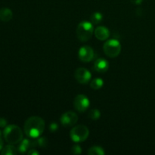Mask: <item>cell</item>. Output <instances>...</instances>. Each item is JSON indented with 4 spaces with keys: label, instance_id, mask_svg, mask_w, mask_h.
<instances>
[{
    "label": "cell",
    "instance_id": "1",
    "mask_svg": "<svg viewBox=\"0 0 155 155\" xmlns=\"http://www.w3.org/2000/svg\"><path fill=\"white\" fill-rule=\"evenodd\" d=\"M45 121L42 118L37 116L29 117L25 121L24 130L27 137L37 139L43 133L45 130Z\"/></svg>",
    "mask_w": 155,
    "mask_h": 155
},
{
    "label": "cell",
    "instance_id": "15",
    "mask_svg": "<svg viewBox=\"0 0 155 155\" xmlns=\"http://www.w3.org/2000/svg\"><path fill=\"white\" fill-rule=\"evenodd\" d=\"M88 154L90 155H104L105 154L104 149L101 147L98 146V145H95L92 146L88 150Z\"/></svg>",
    "mask_w": 155,
    "mask_h": 155
},
{
    "label": "cell",
    "instance_id": "9",
    "mask_svg": "<svg viewBox=\"0 0 155 155\" xmlns=\"http://www.w3.org/2000/svg\"><path fill=\"white\" fill-rule=\"evenodd\" d=\"M78 56L81 61L87 63V62L93 60L94 57H95V52L90 46L84 45V46L81 47L79 50Z\"/></svg>",
    "mask_w": 155,
    "mask_h": 155
},
{
    "label": "cell",
    "instance_id": "24",
    "mask_svg": "<svg viewBox=\"0 0 155 155\" xmlns=\"http://www.w3.org/2000/svg\"><path fill=\"white\" fill-rule=\"evenodd\" d=\"M29 155H39V152L36 151V149H31L27 152Z\"/></svg>",
    "mask_w": 155,
    "mask_h": 155
},
{
    "label": "cell",
    "instance_id": "5",
    "mask_svg": "<svg viewBox=\"0 0 155 155\" xmlns=\"http://www.w3.org/2000/svg\"><path fill=\"white\" fill-rule=\"evenodd\" d=\"M104 52L107 57L116 58L120 54L121 51V44L117 39H109L104 44Z\"/></svg>",
    "mask_w": 155,
    "mask_h": 155
},
{
    "label": "cell",
    "instance_id": "6",
    "mask_svg": "<svg viewBox=\"0 0 155 155\" xmlns=\"http://www.w3.org/2000/svg\"><path fill=\"white\" fill-rule=\"evenodd\" d=\"M74 105L77 111L82 113V112H85L89 108L90 102H89V98L86 95L81 94V95H78L77 96H76L74 101Z\"/></svg>",
    "mask_w": 155,
    "mask_h": 155
},
{
    "label": "cell",
    "instance_id": "11",
    "mask_svg": "<svg viewBox=\"0 0 155 155\" xmlns=\"http://www.w3.org/2000/svg\"><path fill=\"white\" fill-rule=\"evenodd\" d=\"M95 33V36L98 40L104 41L107 40L108 37L110 36V31L108 29L104 26H100L98 27L94 31Z\"/></svg>",
    "mask_w": 155,
    "mask_h": 155
},
{
    "label": "cell",
    "instance_id": "12",
    "mask_svg": "<svg viewBox=\"0 0 155 155\" xmlns=\"http://www.w3.org/2000/svg\"><path fill=\"white\" fill-rule=\"evenodd\" d=\"M19 147H18V151L22 154L26 153L29 150V148H31V147L36 146V142H31L29 139H23L21 142H20Z\"/></svg>",
    "mask_w": 155,
    "mask_h": 155
},
{
    "label": "cell",
    "instance_id": "18",
    "mask_svg": "<svg viewBox=\"0 0 155 155\" xmlns=\"http://www.w3.org/2000/svg\"><path fill=\"white\" fill-rule=\"evenodd\" d=\"M103 17L100 12H95L91 16V21L94 24H98L101 23V21H102Z\"/></svg>",
    "mask_w": 155,
    "mask_h": 155
},
{
    "label": "cell",
    "instance_id": "7",
    "mask_svg": "<svg viewBox=\"0 0 155 155\" xmlns=\"http://www.w3.org/2000/svg\"><path fill=\"white\" fill-rule=\"evenodd\" d=\"M74 77L77 81L80 84H87L90 81L92 74L86 68H80L76 70L74 73Z\"/></svg>",
    "mask_w": 155,
    "mask_h": 155
},
{
    "label": "cell",
    "instance_id": "20",
    "mask_svg": "<svg viewBox=\"0 0 155 155\" xmlns=\"http://www.w3.org/2000/svg\"><path fill=\"white\" fill-rule=\"evenodd\" d=\"M47 143H48V142H47V139L45 138H39L36 142V145L40 147H45L47 145Z\"/></svg>",
    "mask_w": 155,
    "mask_h": 155
},
{
    "label": "cell",
    "instance_id": "13",
    "mask_svg": "<svg viewBox=\"0 0 155 155\" xmlns=\"http://www.w3.org/2000/svg\"><path fill=\"white\" fill-rule=\"evenodd\" d=\"M13 13L12 10L8 8H0V21L3 22H8L12 19Z\"/></svg>",
    "mask_w": 155,
    "mask_h": 155
},
{
    "label": "cell",
    "instance_id": "8",
    "mask_svg": "<svg viewBox=\"0 0 155 155\" xmlns=\"http://www.w3.org/2000/svg\"><path fill=\"white\" fill-rule=\"evenodd\" d=\"M77 121H78V116L75 112H65L61 117V124L65 127H73L77 124Z\"/></svg>",
    "mask_w": 155,
    "mask_h": 155
},
{
    "label": "cell",
    "instance_id": "17",
    "mask_svg": "<svg viewBox=\"0 0 155 155\" xmlns=\"http://www.w3.org/2000/svg\"><path fill=\"white\" fill-rule=\"evenodd\" d=\"M89 119L92 120H98L101 117V112L98 109H92L88 114Z\"/></svg>",
    "mask_w": 155,
    "mask_h": 155
},
{
    "label": "cell",
    "instance_id": "14",
    "mask_svg": "<svg viewBox=\"0 0 155 155\" xmlns=\"http://www.w3.org/2000/svg\"><path fill=\"white\" fill-rule=\"evenodd\" d=\"M18 150L13 145L8 144V145L5 146L2 149L1 154L2 155H15L18 154Z\"/></svg>",
    "mask_w": 155,
    "mask_h": 155
},
{
    "label": "cell",
    "instance_id": "2",
    "mask_svg": "<svg viewBox=\"0 0 155 155\" xmlns=\"http://www.w3.org/2000/svg\"><path fill=\"white\" fill-rule=\"evenodd\" d=\"M2 134L6 142L11 145H16L23 140L22 130L19 127L14 124L5 127Z\"/></svg>",
    "mask_w": 155,
    "mask_h": 155
},
{
    "label": "cell",
    "instance_id": "23",
    "mask_svg": "<svg viewBox=\"0 0 155 155\" xmlns=\"http://www.w3.org/2000/svg\"><path fill=\"white\" fill-rule=\"evenodd\" d=\"M130 1L134 5H139L143 2V0H130Z\"/></svg>",
    "mask_w": 155,
    "mask_h": 155
},
{
    "label": "cell",
    "instance_id": "22",
    "mask_svg": "<svg viewBox=\"0 0 155 155\" xmlns=\"http://www.w3.org/2000/svg\"><path fill=\"white\" fill-rule=\"evenodd\" d=\"M8 122L5 118L0 117V128H5L7 127Z\"/></svg>",
    "mask_w": 155,
    "mask_h": 155
},
{
    "label": "cell",
    "instance_id": "10",
    "mask_svg": "<svg viewBox=\"0 0 155 155\" xmlns=\"http://www.w3.org/2000/svg\"><path fill=\"white\" fill-rule=\"evenodd\" d=\"M94 70L98 73H105L109 69V63L104 58H98L94 63Z\"/></svg>",
    "mask_w": 155,
    "mask_h": 155
},
{
    "label": "cell",
    "instance_id": "4",
    "mask_svg": "<svg viewBox=\"0 0 155 155\" xmlns=\"http://www.w3.org/2000/svg\"><path fill=\"white\" fill-rule=\"evenodd\" d=\"M89 135V130L84 125H78L73 127L70 133V137L76 143L83 142L87 139Z\"/></svg>",
    "mask_w": 155,
    "mask_h": 155
},
{
    "label": "cell",
    "instance_id": "21",
    "mask_svg": "<svg viewBox=\"0 0 155 155\" xmlns=\"http://www.w3.org/2000/svg\"><path fill=\"white\" fill-rule=\"evenodd\" d=\"M58 129V126L56 123H51V124L49 125V130L51 132H56Z\"/></svg>",
    "mask_w": 155,
    "mask_h": 155
},
{
    "label": "cell",
    "instance_id": "25",
    "mask_svg": "<svg viewBox=\"0 0 155 155\" xmlns=\"http://www.w3.org/2000/svg\"><path fill=\"white\" fill-rule=\"evenodd\" d=\"M2 135H3L2 133L0 131V151H2V149L3 148V141L2 139Z\"/></svg>",
    "mask_w": 155,
    "mask_h": 155
},
{
    "label": "cell",
    "instance_id": "19",
    "mask_svg": "<svg viewBox=\"0 0 155 155\" xmlns=\"http://www.w3.org/2000/svg\"><path fill=\"white\" fill-rule=\"evenodd\" d=\"M71 153L74 154H80L82 153L81 147L79 145H74L71 148Z\"/></svg>",
    "mask_w": 155,
    "mask_h": 155
},
{
    "label": "cell",
    "instance_id": "16",
    "mask_svg": "<svg viewBox=\"0 0 155 155\" xmlns=\"http://www.w3.org/2000/svg\"><path fill=\"white\" fill-rule=\"evenodd\" d=\"M104 86V80L101 78H95L90 83V87L94 90H98Z\"/></svg>",
    "mask_w": 155,
    "mask_h": 155
},
{
    "label": "cell",
    "instance_id": "3",
    "mask_svg": "<svg viewBox=\"0 0 155 155\" xmlns=\"http://www.w3.org/2000/svg\"><path fill=\"white\" fill-rule=\"evenodd\" d=\"M94 27L89 21H82L77 28V36L81 42H87L92 38L94 33Z\"/></svg>",
    "mask_w": 155,
    "mask_h": 155
}]
</instances>
